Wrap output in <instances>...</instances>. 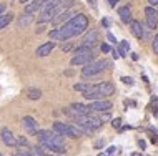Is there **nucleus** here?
<instances>
[{"instance_id":"obj_18","label":"nucleus","mask_w":158,"mask_h":156,"mask_svg":"<svg viewBox=\"0 0 158 156\" xmlns=\"http://www.w3.org/2000/svg\"><path fill=\"white\" fill-rule=\"evenodd\" d=\"M93 52V47L90 45H80V47H75L73 48V55H85V53H92Z\"/></svg>"},{"instance_id":"obj_38","label":"nucleus","mask_w":158,"mask_h":156,"mask_svg":"<svg viewBox=\"0 0 158 156\" xmlns=\"http://www.w3.org/2000/svg\"><path fill=\"white\" fill-rule=\"evenodd\" d=\"M106 2H108V5H110V7H117L118 0H106Z\"/></svg>"},{"instance_id":"obj_37","label":"nucleus","mask_w":158,"mask_h":156,"mask_svg":"<svg viewBox=\"0 0 158 156\" xmlns=\"http://www.w3.org/2000/svg\"><path fill=\"white\" fill-rule=\"evenodd\" d=\"M88 2V5H90L92 8H97V0H87Z\"/></svg>"},{"instance_id":"obj_4","label":"nucleus","mask_w":158,"mask_h":156,"mask_svg":"<svg viewBox=\"0 0 158 156\" xmlns=\"http://www.w3.org/2000/svg\"><path fill=\"white\" fill-rule=\"evenodd\" d=\"M0 138H2V141L5 143L7 146H10V148H15V146L19 145V143H17V136L8 128H2V130H0Z\"/></svg>"},{"instance_id":"obj_9","label":"nucleus","mask_w":158,"mask_h":156,"mask_svg":"<svg viewBox=\"0 0 158 156\" xmlns=\"http://www.w3.org/2000/svg\"><path fill=\"white\" fill-rule=\"evenodd\" d=\"M97 40H98V33H97V30H92V28H90V30L85 32L82 43H83V45H90V47H95Z\"/></svg>"},{"instance_id":"obj_16","label":"nucleus","mask_w":158,"mask_h":156,"mask_svg":"<svg viewBox=\"0 0 158 156\" xmlns=\"http://www.w3.org/2000/svg\"><path fill=\"white\" fill-rule=\"evenodd\" d=\"M33 14H22L19 17V20H17V25H19V28H22V27H28V25L32 23V20H33Z\"/></svg>"},{"instance_id":"obj_2","label":"nucleus","mask_w":158,"mask_h":156,"mask_svg":"<svg viewBox=\"0 0 158 156\" xmlns=\"http://www.w3.org/2000/svg\"><path fill=\"white\" fill-rule=\"evenodd\" d=\"M110 66H112V62H108V60H93V62L88 63V65L83 66L82 77H83V78L95 77V75L102 73L105 68H110Z\"/></svg>"},{"instance_id":"obj_3","label":"nucleus","mask_w":158,"mask_h":156,"mask_svg":"<svg viewBox=\"0 0 158 156\" xmlns=\"http://www.w3.org/2000/svg\"><path fill=\"white\" fill-rule=\"evenodd\" d=\"M145 15H147V27L150 28V30H155L156 25H158V10H156V7H153V5L145 7Z\"/></svg>"},{"instance_id":"obj_25","label":"nucleus","mask_w":158,"mask_h":156,"mask_svg":"<svg viewBox=\"0 0 158 156\" xmlns=\"http://www.w3.org/2000/svg\"><path fill=\"white\" fill-rule=\"evenodd\" d=\"M152 105H153V115L158 118V96H156V98H153Z\"/></svg>"},{"instance_id":"obj_46","label":"nucleus","mask_w":158,"mask_h":156,"mask_svg":"<svg viewBox=\"0 0 158 156\" xmlns=\"http://www.w3.org/2000/svg\"><path fill=\"white\" fill-rule=\"evenodd\" d=\"M0 156H3V154H2V153H0Z\"/></svg>"},{"instance_id":"obj_34","label":"nucleus","mask_w":158,"mask_h":156,"mask_svg":"<svg viewBox=\"0 0 158 156\" xmlns=\"http://www.w3.org/2000/svg\"><path fill=\"white\" fill-rule=\"evenodd\" d=\"M138 148L143 151L145 148H147V141H145V140H138Z\"/></svg>"},{"instance_id":"obj_45","label":"nucleus","mask_w":158,"mask_h":156,"mask_svg":"<svg viewBox=\"0 0 158 156\" xmlns=\"http://www.w3.org/2000/svg\"><path fill=\"white\" fill-rule=\"evenodd\" d=\"M47 156H52V154H47Z\"/></svg>"},{"instance_id":"obj_39","label":"nucleus","mask_w":158,"mask_h":156,"mask_svg":"<svg viewBox=\"0 0 158 156\" xmlns=\"http://www.w3.org/2000/svg\"><path fill=\"white\" fill-rule=\"evenodd\" d=\"M115 151H117V148H115V146H110V148L106 150V153H108V154H113Z\"/></svg>"},{"instance_id":"obj_41","label":"nucleus","mask_w":158,"mask_h":156,"mask_svg":"<svg viewBox=\"0 0 158 156\" xmlns=\"http://www.w3.org/2000/svg\"><path fill=\"white\" fill-rule=\"evenodd\" d=\"M152 143H153V145H158V136H153L152 138Z\"/></svg>"},{"instance_id":"obj_43","label":"nucleus","mask_w":158,"mask_h":156,"mask_svg":"<svg viewBox=\"0 0 158 156\" xmlns=\"http://www.w3.org/2000/svg\"><path fill=\"white\" fill-rule=\"evenodd\" d=\"M30 0H20V3H28Z\"/></svg>"},{"instance_id":"obj_23","label":"nucleus","mask_w":158,"mask_h":156,"mask_svg":"<svg viewBox=\"0 0 158 156\" xmlns=\"http://www.w3.org/2000/svg\"><path fill=\"white\" fill-rule=\"evenodd\" d=\"M63 52H70V50H73L75 47H73V43H72V42H67L65 40V43H62V47H60Z\"/></svg>"},{"instance_id":"obj_30","label":"nucleus","mask_w":158,"mask_h":156,"mask_svg":"<svg viewBox=\"0 0 158 156\" xmlns=\"http://www.w3.org/2000/svg\"><path fill=\"white\" fill-rule=\"evenodd\" d=\"M106 38L112 42V43H117V38L113 37V33H112V32H106ZM117 45H118V43H117Z\"/></svg>"},{"instance_id":"obj_11","label":"nucleus","mask_w":158,"mask_h":156,"mask_svg":"<svg viewBox=\"0 0 158 156\" xmlns=\"http://www.w3.org/2000/svg\"><path fill=\"white\" fill-rule=\"evenodd\" d=\"M22 125H23V128L27 130V131H30V133L38 131V123H37L35 118H32V116H23Z\"/></svg>"},{"instance_id":"obj_17","label":"nucleus","mask_w":158,"mask_h":156,"mask_svg":"<svg viewBox=\"0 0 158 156\" xmlns=\"http://www.w3.org/2000/svg\"><path fill=\"white\" fill-rule=\"evenodd\" d=\"M62 5V0H44V3H42V12L45 10H52V8H57Z\"/></svg>"},{"instance_id":"obj_21","label":"nucleus","mask_w":158,"mask_h":156,"mask_svg":"<svg viewBox=\"0 0 158 156\" xmlns=\"http://www.w3.org/2000/svg\"><path fill=\"white\" fill-rule=\"evenodd\" d=\"M118 50H120L122 57H125V55L128 53V50H130V43H128L127 40H122L120 43H118Z\"/></svg>"},{"instance_id":"obj_24","label":"nucleus","mask_w":158,"mask_h":156,"mask_svg":"<svg viewBox=\"0 0 158 156\" xmlns=\"http://www.w3.org/2000/svg\"><path fill=\"white\" fill-rule=\"evenodd\" d=\"M17 143H19L20 146H28V140L25 136H17Z\"/></svg>"},{"instance_id":"obj_22","label":"nucleus","mask_w":158,"mask_h":156,"mask_svg":"<svg viewBox=\"0 0 158 156\" xmlns=\"http://www.w3.org/2000/svg\"><path fill=\"white\" fill-rule=\"evenodd\" d=\"M90 88H92L90 83H75V85H73V90L75 91H82V93H83V91H87V90H90Z\"/></svg>"},{"instance_id":"obj_47","label":"nucleus","mask_w":158,"mask_h":156,"mask_svg":"<svg viewBox=\"0 0 158 156\" xmlns=\"http://www.w3.org/2000/svg\"><path fill=\"white\" fill-rule=\"evenodd\" d=\"M156 10H158V7H156Z\"/></svg>"},{"instance_id":"obj_13","label":"nucleus","mask_w":158,"mask_h":156,"mask_svg":"<svg viewBox=\"0 0 158 156\" xmlns=\"http://www.w3.org/2000/svg\"><path fill=\"white\" fill-rule=\"evenodd\" d=\"M130 30L131 33H133V37H136V38H143V28H142V23L138 22V20H131L130 22Z\"/></svg>"},{"instance_id":"obj_6","label":"nucleus","mask_w":158,"mask_h":156,"mask_svg":"<svg viewBox=\"0 0 158 156\" xmlns=\"http://www.w3.org/2000/svg\"><path fill=\"white\" fill-rule=\"evenodd\" d=\"M112 102H108V100H95V102L90 103V110L92 111H110L112 110Z\"/></svg>"},{"instance_id":"obj_10","label":"nucleus","mask_w":158,"mask_h":156,"mask_svg":"<svg viewBox=\"0 0 158 156\" xmlns=\"http://www.w3.org/2000/svg\"><path fill=\"white\" fill-rule=\"evenodd\" d=\"M97 90L100 91L103 96H110V95L115 93V86H113V83H110V82H102V83H98V85H97Z\"/></svg>"},{"instance_id":"obj_12","label":"nucleus","mask_w":158,"mask_h":156,"mask_svg":"<svg viewBox=\"0 0 158 156\" xmlns=\"http://www.w3.org/2000/svg\"><path fill=\"white\" fill-rule=\"evenodd\" d=\"M57 134V131H48V130H38V131H35V136H37V140L40 141V143H48L52 138Z\"/></svg>"},{"instance_id":"obj_29","label":"nucleus","mask_w":158,"mask_h":156,"mask_svg":"<svg viewBox=\"0 0 158 156\" xmlns=\"http://www.w3.org/2000/svg\"><path fill=\"white\" fill-rule=\"evenodd\" d=\"M105 146V140H98L95 141V150H100V148H103Z\"/></svg>"},{"instance_id":"obj_1","label":"nucleus","mask_w":158,"mask_h":156,"mask_svg":"<svg viewBox=\"0 0 158 156\" xmlns=\"http://www.w3.org/2000/svg\"><path fill=\"white\" fill-rule=\"evenodd\" d=\"M87 28H88V17L85 14H75L68 22H65L57 28H53V30H50L48 38L65 42V40H70L72 37H77L80 33H83Z\"/></svg>"},{"instance_id":"obj_33","label":"nucleus","mask_w":158,"mask_h":156,"mask_svg":"<svg viewBox=\"0 0 158 156\" xmlns=\"http://www.w3.org/2000/svg\"><path fill=\"white\" fill-rule=\"evenodd\" d=\"M15 156H33V154L30 153V151H17Z\"/></svg>"},{"instance_id":"obj_26","label":"nucleus","mask_w":158,"mask_h":156,"mask_svg":"<svg viewBox=\"0 0 158 156\" xmlns=\"http://www.w3.org/2000/svg\"><path fill=\"white\" fill-rule=\"evenodd\" d=\"M120 80H122L123 83H125V85H130V86L133 85V78H131V77H122Z\"/></svg>"},{"instance_id":"obj_15","label":"nucleus","mask_w":158,"mask_h":156,"mask_svg":"<svg viewBox=\"0 0 158 156\" xmlns=\"http://www.w3.org/2000/svg\"><path fill=\"white\" fill-rule=\"evenodd\" d=\"M70 108L75 111L77 116H78V115H88V113L92 111L90 106H87V105H83V103H72Z\"/></svg>"},{"instance_id":"obj_7","label":"nucleus","mask_w":158,"mask_h":156,"mask_svg":"<svg viewBox=\"0 0 158 156\" xmlns=\"http://www.w3.org/2000/svg\"><path fill=\"white\" fill-rule=\"evenodd\" d=\"M53 48H55V42H53V40H50V42H47V43L40 45V47L37 48L35 55H37V57H40V58H44V57H48V55H50V52H52Z\"/></svg>"},{"instance_id":"obj_42","label":"nucleus","mask_w":158,"mask_h":156,"mask_svg":"<svg viewBox=\"0 0 158 156\" xmlns=\"http://www.w3.org/2000/svg\"><path fill=\"white\" fill-rule=\"evenodd\" d=\"M131 58H133V60L136 62V60H138V55H136V53H131Z\"/></svg>"},{"instance_id":"obj_20","label":"nucleus","mask_w":158,"mask_h":156,"mask_svg":"<svg viewBox=\"0 0 158 156\" xmlns=\"http://www.w3.org/2000/svg\"><path fill=\"white\" fill-rule=\"evenodd\" d=\"M27 96L30 100H40L42 91L38 90V88H28V90H27Z\"/></svg>"},{"instance_id":"obj_32","label":"nucleus","mask_w":158,"mask_h":156,"mask_svg":"<svg viewBox=\"0 0 158 156\" xmlns=\"http://www.w3.org/2000/svg\"><path fill=\"white\" fill-rule=\"evenodd\" d=\"M100 118L103 121H106V120H110V111H102V115H100Z\"/></svg>"},{"instance_id":"obj_19","label":"nucleus","mask_w":158,"mask_h":156,"mask_svg":"<svg viewBox=\"0 0 158 156\" xmlns=\"http://www.w3.org/2000/svg\"><path fill=\"white\" fill-rule=\"evenodd\" d=\"M14 20V15L12 14H3V15H0V30H3V28L7 27L8 23Z\"/></svg>"},{"instance_id":"obj_27","label":"nucleus","mask_w":158,"mask_h":156,"mask_svg":"<svg viewBox=\"0 0 158 156\" xmlns=\"http://www.w3.org/2000/svg\"><path fill=\"white\" fill-rule=\"evenodd\" d=\"M112 126H113V128H120V126H122V120H120V118H113V120H112Z\"/></svg>"},{"instance_id":"obj_31","label":"nucleus","mask_w":158,"mask_h":156,"mask_svg":"<svg viewBox=\"0 0 158 156\" xmlns=\"http://www.w3.org/2000/svg\"><path fill=\"white\" fill-rule=\"evenodd\" d=\"M153 52L158 53V33H156L155 38H153Z\"/></svg>"},{"instance_id":"obj_28","label":"nucleus","mask_w":158,"mask_h":156,"mask_svg":"<svg viewBox=\"0 0 158 156\" xmlns=\"http://www.w3.org/2000/svg\"><path fill=\"white\" fill-rule=\"evenodd\" d=\"M100 50H102L103 53H108V52H112V48H110V45H108V43H102V45H100Z\"/></svg>"},{"instance_id":"obj_44","label":"nucleus","mask_w":158,"mask_h":156,"mask_svg":"<svg viewBox=\"0 0 158 156\" xmlns=\"http://www.w3.org/2000/svg\"><path fill=\"white\" fill-rule=\"evenodd\" d=\"M98 156H106V154H105V153H100V154H98Z\"/></svg>"},{"instance_id":"obj_8","label":"nucleus","mask_w":158,"mask_h":156,"mask_svg":"<svg viewBox=\"0 0 158 156\" xmlns=\"http://www.w3.org/2000/svg\"><path fill=\"white\" fill-rule=\"evenodd\" d=\"M117 12H118V17L122 18L123 23H130L131 20H133V18H131V8H130V5H122V7H118Z\"/></svg>"},{"instance_id":"obj_5","label":"nucleus","mask_w":158,"mask_h":156,"mask_svg":"<svg viewBox=\"0 0 158 156\" xmlns=\"http://www.w3.org/2000/svg\"><path fill=\"white\" fill-rule=\"evenodd\" d=\"M95 53H85V55H73V57H72V60H70V63L72 65H88V63L90 62H93L95 60Z\"/></svg>"},{"instance_id":"obj_36","label":"nucleus","mask_w":158,"mask_h":156,"mask_svg":"<svg viewBox=\"0 0 158 156\" xmlns=\"http://www.w3.org/2000/svg\"><path fill=\"white\" fill-rule=\"evenodd\" d=\"M5 10H7V3H0V15H3Z\"/></svg>"},{"instance_id":"obj_35","label":"nucleus","mask_w":158,"mask_h":156,"mask_svg":"<svg viewBox=\"0 0 158 156\" xmlns=\"http://www.w3.org/2000/svg\"><path fill=\"white\" fill-rule=\"evenodd\" d=\"M102 25H103L105 28H108L110 27V20L108 18H102Z\"/></svg>"},{"instance_id":"obj_40","label":"nucleus","mask_w":158,"mask_h":156,"mask_svg":"<svg viewBox=\"0 0 158 156\" xmlns=\"http://www.w3.org/2000/svg\"><path fill=\"white\" fill-rule=\"evenodd\" d=\"M148 3L153 5V7H158V0H148Z\"/></svg>"},{"instance_id":"obj_14","label":"nucleus","mask_w":158,"mask_h":156,"mask_svg":"<svg viewBox=\"0 0 158 156\" xmlns=\"http://www.w3.org/2000/svg\"><path fill=\"white\" fill-rule=\"evenodd\" d=\"M44 0H30V2L25 5V14H37V10L42 8Z\"/></svg>"}]
</instances>
